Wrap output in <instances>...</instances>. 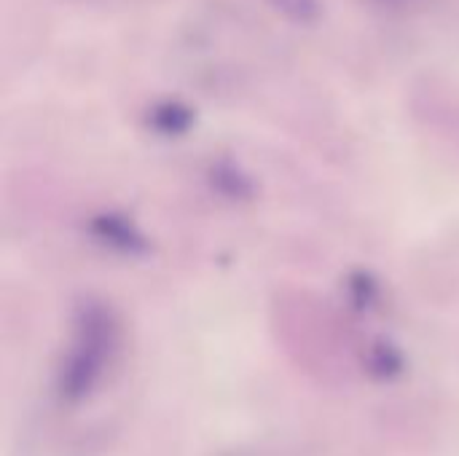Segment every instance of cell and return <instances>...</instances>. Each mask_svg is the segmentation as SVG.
Returning a JSON list of instances; mask_svg holds the SVG:
<instances>
[{
    "label": "cell",
    "instance_id": "1",
    "mask_svg": "<svg viewBox=\"0 0 459 456\" xmlns=\"http://www.w3.org/2000/svg\"><path fill=\"white\" fill-rule=\"evenodd\" d=\"M272 3L296 22H312L320 16V0H272Z\"/></svg>",
    "mask_w": 459,
    "mask_h": 456
},
{
    "label": "cell",
    "instance_id": "2",
    "mask_svg": "<svg viewBox=\"0 0 459 456\" xmlns=\"http://www.w3.org/2000/svg\"><path fill=\"white\" fill-rule=\"evenodd\" d=\"M385 3H390V5H395V3H406V0H385Z\"/></svg>",
    "mask_w": 459,
    "mask_h": 456
}]
</instances>
